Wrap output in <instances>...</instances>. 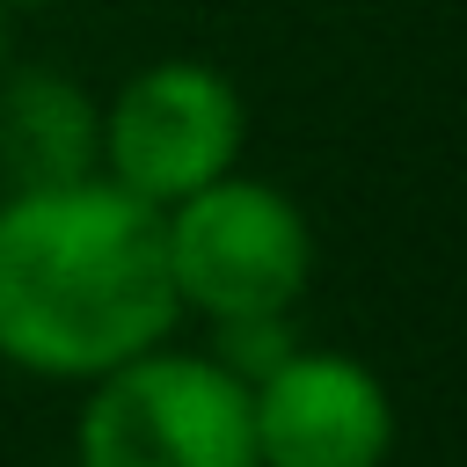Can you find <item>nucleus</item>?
Returning a JSON list of instances; mask_svg holds the SVG:
<instances>
[{
	"label": "nucleus",
	"instance_id": "obj_3",
	"mask_svg": "<svg viewBox=\"0 0 467 467\" xmlns=\"http://www.w3.org/2000/svg\"><path fill=\"white\" fill-rule=\"evenodd\" d=\"M161 248L182 314L234 321V314H292L314 277V226L306 212L263 182L226 168L219 182L190 190L161 212Z\"/></svg>",
	"mask_w": 467,
	"mask_h": 467
},
{
	"label": "nucleus",
	"instance_id": "obj_2",
	"mask_svg": "<svg viewBox=\"0 0 467 467\" xmlns=\"http://www.w3.org/2000/svg\"><path fill=\"white\" fill-rule=\"evenodd\" d=\"M73 467H255L248 387L212 350L153 343L88 379Z\"/></svg>",
	"mask_w": 467,
	"mask_h": 467
},
{
	"label": "nucleus",
	"instance_id": "obj_1",
	"mask_svg": "<svg viewBox=\"0 0 467 467\" xmlns=\"http://www.w3.org/2000/svg\"><path fill=\"white\" fill-rule=\"evenodd\" d=\"M182 321L161 212L109 175L0 190V365L29 379H102Z\"/></svg>",
	"mask_w": 467,
	"mask_h": 467
},
{
	"label": "nucleus",
	"instance_id": "obj_6",
	"mask_svg": "<svg viewBox=\"0 0 467 467\" xmlns=\"http://www.w3.org/2000/svg\"><path fill=\"white\" fill-rule=\"evenodd\" d=\"M102 175V102L51 66L0 73V190H51Z\"/></svg>",
	"mask_w": 467,
	"mask_h": 467
},
{
	"label": "nucleus",
	"instance_id": "obj_7",
	"mask_svg": "<svg viewBox=\"0 0 467 467\" xmlns=\"http://www.w3.org/2000/svg\"><path fill=\"white\" fill-rule=\"evenodd\" d=\"M241 387H255L270 365H285L299 350V328L292 314H234V321H212V343H204Z\"/></svg>",
	"mask_w": 467,
	"mask_h": 467
},
{
	"label": "nucleus",
	"instance_id": "obj_8",
	"mask_svg": "<svg viewBox=\"0 0 467 467\" xmlns=\"http://www.w3.org/2000/svg\"><path fill=\"white\" fill-rule=\"evenodd\" d=\"M0 73H7V7H0Z\"/></svg>",
	"mask_w": 467,
	"mask_h": 467
},
{
	"label": "nucleus",
	"instance_id": "obj_4",
	"mask_svg": "<svg viewBox=\"0 0 467 467\" xmlns=\"http://www.w3.org/2000/svg\"><path fill=\"white\" fill-rule=\"evenodd\" d=\"M248 102L212 58H153L102 102V175L168 212L241 168Z\"/></svg>",
	"mask_w": 467,
	"mask_h": 467
},
{
	"label": "nucleus",
	"instance_id": "obj_5",
	"mask_svg": "<svg viewBox=\"0 0 467 467\" xmlns=\"http://www.w3.org/2000/svg\"><path fill=\"white\" fill-rule=\"evenodd\" d=\"M255 467H387L394 401L350 350H292L248 387Z\"/></svg>",
	"mask_w": 467,
	"mask_h": 467
},
{
	"label": "nucleus",
	"instance_id": "obj_9",
	"mask_svg": "<svg viewBox=\"0 0 467 467\" xmlns=\"http://www.w3.org/2000/svg\"><path fill=\"white\" fill-rule=\"evenodd\" d=\"M0 7H51V0H0Z\"/></svg>",
	"mask_w": 467,
	"mask_h": 467
}]
</instances>
